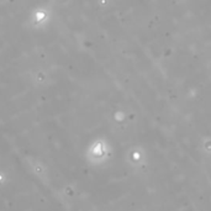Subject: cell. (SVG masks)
<instances>
[{"instance_id": "6da1fadb", "label": "cell", "mask_w": 211, "mask_h": 211, "mask_svg": "<svg viewBox=\"0 0 211 211\" xmlns=\"http://www.w3.org/2000/svg\"><path fill=\"white\" fill-rule=\"evenodd\" d=\"M45 16V14L43 13H40V14H37V19H42Z\"/></svg>"}]
</instances>
